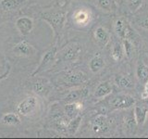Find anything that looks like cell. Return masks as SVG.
<instances>
[{
  "mask_svg": "<svg viewBox=\"0 0 148 139\" xmlns=\"http://www.w3.org/2000/svg\"><path fill=\"white\" fill-rule=\"evenodd\" d=\"M97 6L106 11H112L115 8V0H97Z\"/></svg>",
  "mask_w": 148,
  "mask_h": 139,
  "instance_id": "cell-26",
  "label": "cell"
},
{
  "mask_svg": "<svg viewBox=\"0 0 148 139\" xmlns=\"http://www.w3.org/2000/svg\"><path fill=\"white\" fill-rule=\"evenodd\" d=\"M114 29L116 34L121 39H131L134 37V32L128 23H125L121 20H117L115 22Z\"/></svg>",
  "mask_w": 148,
  "mask_h": 139,
  "instance_id": "cell-8",
  "label": "cell"
},
{
  "mask_svg": "<svg viewBox=\"0 0 148 139\" xmlns=\"http://www.w3.org/2000/svg\"><path fill=\"white\" fill-rule=\"evenodd\" d=\"M143 3V0H128L127 7L129 8V10L132 13H135L137 10L140 9Z\"/></svg>",
  "mask_w": 148,
  "mask_h": 139,
  "instance_id": "cell-27",
  "label": "cell"
},
{
  "mask_svg": "<svg viewBox=\"0 0 148 139\" xmlns=\"http://www.w3.org/2000/svg\"><path fill=\"white\" fill-rule=\"evenodd\" d=\"M142 97H143V98H146V97H148V80H147L146 83H145V90H143V95H142Z\"/></svg>",
  "mask_w": 148,
  "mask_h": 139,
  "instance_id": "cell-29",
  "label": "cell"
},
{
  "mask_svg": "<svg viewBox=\"0 0 148 139\" xmlns=\"http://www.w3.org/2000/svg\"><path fill=\"white\" fill-rule=\"evenodd\" d=\"M62 83L66 86H75L84 83L87 81V75L80 71H69L63 74Z\"/></svg>",
  "mask_w": 148,
  "mask_h": 139,
  "instance_id": "cell-3",
  "label": "cell"
},
{
  "mask_svg": "<svg viewBox=\"0 0 148 139\" xmlns=\"http://www.w3.org/2000/svg\"><path fill=\"white\" fill-rule=\"evenodd\" d=\"M57 50H58L57 46L54 45L46 51V52L44 54L43 58H42V59H41L39 66L36 68V70L34 72H32V76H34L37 73H40L43 71H45L46 68L49 67L50 65L55 61L56 57H57Z\"/></svg>",
  "mask_w": 148,
  "mask_h": 139,
  "instance_id": "cell-6",
  "label": "cell"
},
{
  "mask_svg": "<svg viewBox=\"0 0 148 139\" xmlns=\"http://www.w3.org/2000/svg\"><path fill=\"white\" fill-rule=\"evenodd\" d=\"M111 54H112L113 59L116 61H119V60L121 59L125 54L123 45L120 43H116L112 47V53Z\"/></svg>",
  "mask_w": 148,
  "mask_h": 139,
  "instance_id": "cell-22",
  "label": "cell"
},
{
  "mask_svg": "<svg viewBox=\"0 0 148 139\" xmlns=\"http://www.w3.org/2000/svg\"><path fill=\"white\" fill-rule=\"evenodd\" d=\"M113 90L112 85L109 82H104L101 83L98 86L96 87L95 92V96L97 98H101V97H105L108 95H109Z\"/></svg>",
  "mask_w": 148,
  "mask_h": 139,
  "instance_id": "cell-16",
  "label": "cell"
},
{
  "mask_svg": "<svg viewBox=\"0 0 148 139\" xmlns=\"http://www.w3.org/2000/svg\"><path fill=\"white\" fill-rule=\"evenodd\" d=\"M82 52V47L76 42H72L67 45L60 51L61 58L65 61H75L80 57Z\"/></svg>",
  "mask_w": 148,
  "mask_h": 139,
  "instance_id": "cell-4",
  "label": "cell"
},
{
  "mask_svg": "<svg viewBox=\"0 0 148 139\" xmlns=\"http://www.w3.org/2000/svg\"><path fill=\"white\" fill-rule=\"evenodd\" d=\"M137 25L141 28V29L148 32V11H143L141 14H139L138 18L136 20Z\"/></svg>",
  "mask_w": 148,
  "mask_h": 139,
  "instance_id": "cell-24",
  "label": "cell"
},
{
  "mask_svg": "<svg viewBox=\"0 0 148 139\" xmlns=\"http://www.w3.org/2000/svg\"><path fill=\"white\" fill-rule=\"evenodd\" d=\"M95 37L97 41V43L101 45L102 46H105L109 42L110 34L105 28L98 27V28H96L95 31Z\"/></svg>",
  "mask_w": 148,
  "mask_h": 139,
  "instance_id": "cell-15",
  "label": "cell"
},
{
  "mask_svg": "<svg viewBox=\"0 0 148 139\" xmlns=\"http://www.w3.org/2000/svg\"><path fill=\"white\" fill-rule=\"evenodd\" d=\"M82 109V104L80 102H73V103H68L65 106V113L69 119H72L78 116L79 112Z\"/></svg>",
  "mask_w": 148,
  "mask_h": 139,
  "instance_id": "cell-17",
  "label": "cell"
},
{
  "mask_svg": "<svg viewBox=\"0 0 148 139\" xmlns=\"http://www.w3.org/2000/svg\"><path fill=\"white\" fill-rule=\"evenodd\" d=\"M92 19V14L86 9H79L73 15V21L76 24L81 26H85L90 22Z\"/></svg>",
  "mask_w": 148,
  "mask_h": 139,
  "instance_id": "cell-11",
  "label": "cell"
},
{
  "mask_svg": "<svg viewBox=\"0 0 148 139\" xmlns=\"http://www.w3.org/2000/svg\"><path fill=\"white\" fill-rule=\"evenodd\" d=\"M90 70L92 72H98L101 69H103L105 66V60L102 58V56L100 54L95 55L94 58L90 60Z\"/></svg>",
  "mask_w": 148,
  "mask_h": 139,
  "instance_id": "cell-18",
  "label": "cell"
},
{
  "mask_svg": "<svg viewBox=\"0 0 148 139\" xmlns=\"http://www.w3.org/2000/svg\"><path fill=\"white\" fill-rule=\"evenodd\" d=\"M108 129V120L104 115H98L92 123V131L95 133H101Z\"/></svg>",
  "mask_w": 148,
  "mask_h": 139,
  "instance_id": "cell-13",
  "label": "cell"
},
{
  "mask_svg": "<svg viewBox=\"0 0 148 139\" xmlns=\"http://www.w3.org/2000/svg\"><path fill=\"white\" fill-rule=\"evenodd\" d=\"M137 77L142 82H146L148 80V67L142 61L138 63Z\"/></svg>",
  "mask_w": 148,
  "mask_h": 139,
  "instance_id": "cell-23",
  "label": "cell"
},
{
  "mask_svg": "<svg viewBox=\"0 0 148 139\" xmlns=\"http://www.w3.org/2000/svg\"><path fill=\"white\" fill-rule=\"evenodd\" d=\"M87 95V89H75L69 92L64 98V101L68 103H73V102H78L80 99L83 98Z\"/></svg>",
  "mask_w": 148,
  "mask_h": 139,
  "instance_id": "cell-12",
  "label": "cell"
},
{
  "mask_svg": "<svg viewBox=\"0 0 148 139\" xmlns=\"http://www.w3.org/2000/svg\"><path fill=\"white\" fill-rule=\"evenodd\" d=\"M40 107L39 98L34 96H27L17 106V112L23 117H30L35 114Z\"/></svg>",
  "mask_w": 148,
  "mask_h": 139,
  "instance_id": "cell-2",
  "label": "cell"
},
{
  "mask_svg": "<svg viewBox=\"0 0 148 139\" xmlns=\"http://www.w3.org/2000/svg\"><path fill=\"white\" fill-rule=\"evenodd\" d=\"M22 2L23 0H2L0 2V7L5 11H13L20 8Z\"/></svg>",
  "mask_w": 148,
  "mask_h": 139,
  "instance_id": "cell-19",
  "label": "cell"
},
{
  "mask_svg": "<svg viewBox=\"0 0 148 139\" xmlns=\"http://www.w3.org/2000/svg\"><path fill=\"white\" fill-rule=\"evenodd\" d=\"M32 91L38 96L45 98L51 91V85L45 78H37L32 83Z\"/></svg>",
  "mask_w": 148,
  "mask_h": 139,
  "instance_id": "cell-7",
  "label": "cell"
},
{
  "mask_svg": "<svg viewBox=\"0 0 148 139\" xmlns=\"http://www.w3.org/2000/svg\"><path fill=\"white\" fill-rule=\"evenodd\" d=\"M115 83L118 86L121 88H131L132 87V83L131 79L124 75H118L115 78Z\"/></svg>",
  "mask_w": 148,
  "mask_h": 139,
  "instance_id": "cell-25",
  "label": "cell"
},
{
  "mask_svg": "<svg viewBox=\"0 0 148 139\" xmlns=\"http://www.w3.org/2000/svg\"><path fill=\"white\" fill-rule=\"evenodd\" d=\"M41 18L52 27L55 37H58L66 22V12L62 10L45 12L41 15Z\"/></svg>",
  "mask_w": 148,
  "mask_h": 139,
  "instance_id": "cell-1",
  "label": "cell"
},
{
  "mask_svg": "<svg viewBox=\"0 0 148 139\" xmlns=\"http://www.w3.org/2000/svg\"><path fill=\"white\" fill-rule=\"evenodd\" d=\"M13 52L18 56L30 57V56H32L36 53V49L26 40H22L14 45Z\"/></svg>",
  "mask_w": 148,
  "mask_h": 139,
  "instance_id": "cell-9",
  "label": "cell"
},
{
  "mask_svg": "<svg viewBox=\"0 0 148 139\" xmlns=\"http://www.w3.org/2000/svg\"><path fill=\"white\" fill-rule=\"evenodd\" d=\"M82 120V117L79 115L71 120V122H69L67 125V132L69 133V134L73 136V134L76 133V132L78 131V129L81 125Z\"/></svg>",
  "mask_w": 148,
  "mask_h": 139,
  "instance_id": "cell-21",
  "label": "cell"
},
{
  "mask_svg": "<svg viewBox=\"0 0 148 139\" xmlns=\"http://www.w3.org/2000/svg\"><path fill=\"white\" fill-rule=\"evenodd\" d=\"M123 46H124L125 53L127 54L128 57H130L132 52V50H133V46H132V43L128 39H124L123 40Z\"/></svg>",
  "mask_w": 148,
  "mask_h": 139,
  "instance_id": "cell-28",
  "label": "cell"
},
{
  "mask_svg": "<svg viewBox=\"0 0 148 139\" xmlns=\"http://www.w3.org/2000/svg\"><path fill=\"white\" fill-rule=\"evenodd\" d=\"M148 114V107L145 105L136 106L134 109V119H135L136 123L142 125L145 122L146 117Z\"/></svg>",
  "mask_w": 148,
  "mask_h": 139,
  "instance_id": "cell-14",
  "label": "cell"
},
{
  "mask_svg": "<svg viewBox=\"0 0 148 139\" xmlns=\"http://www.w3.org/2000/svg\"><path fill=\"white\" fill-rule=\"evenodd\" d=\"M135 104L134 97L130 95H118L113 97L110 102V107L113 109H129Z\"/></svg>",
  "mask_w": 148,
  "mask_h": 139,
  "instance_id": "cell-5",
  "label": "cell"
},
{
  "mask_svg": "<svg viewBox=\"0 0 148 139\" xmlns=\"http://www.w3.org/2000/svg\"><path fill=\"white\" fill-rule=\"evenodd\" d=\"M16 27L22 36H26L32 31L34 28V21L29 17H21L16 21Z\"/></svg>",
  "mask_w": 148,
  "mask_h": 139,
  "instance_id": "cell-10",
  "label": "cell"
},
{
  "mask_svg": "<svg viewBox=\"0 0 148 139\" xmlns=\"http://www.w3.org/2000/svg\"><path fill=\"white\" fill-rule=\"evenodd\" d=\"M2 122L6 125H12V126H16L21 123V119L18 117V115L17 113L9 112L6 113L2 116Z\"/></svg>",
  "mask_w": 148,
  "mask_h": 139,
  "instance_id": "cell-20",
  "label": "cell"
}]
</instances>
